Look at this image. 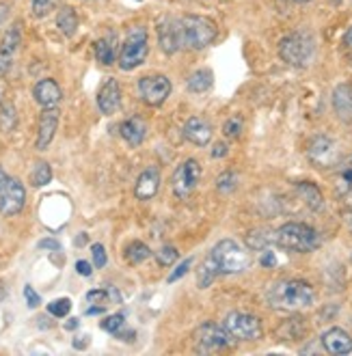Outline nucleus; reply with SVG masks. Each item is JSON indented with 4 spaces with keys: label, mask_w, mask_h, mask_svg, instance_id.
<instances>
[{
    "label": "nucleus",
    "mask_w": 352,
    "mask_h": 356,
    "mask_svg": "<svg viewBox=\"0 0 352 356\" xmlns=\"http://www.w3.org/2000/svg\"><path fill=\"white\" fill-rule=\"evenodd\" d=\"M70 311H72V300L70 298H58V300H52L48 305V313L54 318H65Z\"/></svg>",
    "instance_id": "32"
},
{
    "label": "nucleus",
    "mask_w": 352,
    "mask_h": 356,
    "mask_svg": "<svg viewBox=\"0 0 352 356\" xmlns=\"http://www.w3.org/2000/svg\"><path fill=\"white\" fill-rule=\"evenodd\" d=\"M121 104V89L115 78H106L97 91V108L104 115H113Z\"/></svg>",
    "instance_id": "17"
},
{
    "label": "nucleus",
    "mask_w": 352,
    "mask_h": 356,
    "mask_svg": "<svg viewBox=\"0 0 352 356\" xmlns=\"http://www.w3.org/2000/svg\"><path fill=\"white\" fill-rule=\"evenodd\" d=\"M26 203V191L15 177H9L0 169V214L3 216H15L22 212Z\"/></svg>",
    "instance_id": "8"
},
{
    "label": "nucleus",
    "mask_w": 352,
    "mask_h": 356,
    "mask_svg": "<svg viewBox=\"0 0 352 356\" xmlns=\"http://www.w3.org/2000/svg\"><path fill=\"white\" fill-rule=\"evenodd\" d=\"M33 97L41 108H56L58 102L63 99V91H61V87L52 78H44L35 85Z\"/></svg>",
    "instance_id": "15"
},
{
    "label": "nucleus",
    "mask_w": 352,
    "mask_h": 356,
    "mask_svg": "<svg viewBox=\"0 0 352 356\" xmlns=\"http://www.w3.org/2000/svg\"><path fill=\"white\" fill-rule=\"evenodd\" d=\"M225 328L232 332L234 339L240 341H259L262 339V322L259 318L251 316V313H242V311H234L225 318Z\"/></svg>",
    "instance_id": "10"
},
{
    "label": "nucleus",
    "mask_w": 352,
    "mask_h": 356,
    "mask_svg": "<svg viewBox=\"0 0 352 356\" xmlns=\"http://www.w3.org/2000/svg\"><path fill=\"white\" fill-rule=\"evenodd\" d=\"M335 191L339 197H348L352 193V158L337 164L335 173Z\"/></svg>",
    "instance_id": "25"
},
{
    "label": "nucleus",
    "mask_w": 352,
    "mask_h": 356,
    "mask_svg": "<svg viewBox=\"0 0 352 356\" xmlns=\"http://www.w3.org/2000/svg\"><path fill=\"white\" fill-rule=\"evenodd\" d=\"M177 24H179L182 46L191 50L208 48L218 35V26L210 17H203V15H184L182 19H177Z\"/></svg>",
    "instance_id": "4"
},
{
    "label": "nucleus",
    "mask_w": 352,
    "mask_h": 356,
    "mask_svg": "<svg viewBox=\"0 0 352 356\" xmlns=\"http://www.w3.org/2000/svg\"><path fill=\"white\" fill-rule=\"evenodd\" d=\"M242 119L240 117H232L230 121L225 123V128H223V132H225V136H230V138H238L240 134H242Z\"/></svg>",
    "instance_id": "33"
},
{
    "label": "nucleus",
    "mask_w": 352,
    "mask_h": 356,
    "mask_svg": "<svg viewBox=\"0 0 352 356\" xmlns=\"http://www.w3.org/2000/svg\"><path fill=\"white\" fill-rule=\"evenodd\" d=\"M56 128H58V111L56 108H44V113H41V117H39V132H37V140H35V147L39 152H44L52 143Z\"/></svg>",
    "instance_id": "16"
},
{
    "label": "nucleus",
    "mask_w": 352,
    "mask_h": 356,
    "mask_svg": "<svg viewBox=\"0 0 352 356\" xmlns=\"http://www.w3.org/2000/svg\"><path fill=\"white\" fill-rule=\"evenodd\" d=\"M184 138L197 145V147H205L212 138V125L201 117H191L184 123Z\"/></svg>",
    "instance_id": "19"
},
{
    "label": "nucleus",
    "mask_w": 352,
    "mask_h": 356,
    "mask_svg": "<svg viewBox=\"0 0 352 356\" xmlns=\"http://www.w3.org/2000/svg\"><path fill=\"white\" fill-rule=\"evenodd\" d=\"M126 257H128V261L130 264H141V261H145V259H150L152 257V250H150V246L147 244H143V242H132L128 248H126Z\"/></svg>",
    "instance_id": "28"
},
{
    "label": "nucleus",
    "mask_w": 352,
    "mask_h": 356,
    "mask_svg": "<svg viewBox=\"0 0 352 356\" xmlns=\"http://www.w3.org/2000/svg\"><path fill=\"white\" fill-rule=\"evenodd\" d=\"M214 82V74L210 70H197L191 78H189V89L193 93H203L212 87Z\"/></svg>",
    "instance_id": "27"
},
{
    "label": "nucleus",
    "mask_w": 352,
    "mask_h": 356,
    "mask_svg": "<svg viewBox=\"0 0 352 356\" xmlns=\"http://www.w3.org/2000/svg\"><path fill=\"white\" fill-rule=\"evenodd\" d=\"M56 26L65 37H72L78 31V15L72 7H63L56 15Z\"/></svg>",
    "instance_id": "26"
},
{
    "label": "nucleus",
    "mask_w": 352,
    "mask_h": 356,
    "mask_svg": "<svg viewBox=\"0 0 352 356\" xmlns=\"http://www.w3.org/2000/svg\"><path fill=\"white\" fill-rule=\"evenodd\" d=\"M117 56V35H104L102 39L95 41V58L102 65H113Z\"/></svg>",
    "instance_id": "23"
},
{
    "label": "nucleus",
    "mask_w": 352,
    "mask_h": 356,
    "mask_svg": "<svg viewBox=\"0 0 352 356\" xmlns=\"http://www.w3.org/2000/svg\"><path fill=\"white\" fill-rule=\"evenodd\" d=\"M314 54H316V39L307 31L289 33L279 44V56L292 67H307L314 60Z\"/></svg>",
    "instance_id": "5"
},
{
    "label": "nucleus",
    "mask_w": 352,
    "mask_h": 356,
    "mask_svg": "<svg viewBox=\"0 0 352 356\" xmlns=\"http://www.w3.org/2000/svg\"><path fill=\"white\" fill-rule=\"evenodd\" d=\"M147 52H150L147 31L143 26L130 29L126 41H123V46H121V52H119V67L123 72H132V70L141 67L145 58H147Z\"/></svg>",
    "instance_id": "6"
},
{
    "label": "nucleus",
    "mask_w": 352,
    "mask_h": 356,
    "mask_svg": "<svg viewBox=\"0 0 352 356\" xmlns=\"http://www.w3.org/2000/svg\"><path fill=\"white\" fill-rule=\"evenodd\" d=\"M141 99L150 106H160L171 95V80L167 76H145L138 80Z\"/></svg>",
    "instance_id": "12"
},
{
    "label": "nucleus",
    "mask_w": 352,
    "mask_h": 356,
    "mask_svg": "<svg viewBox=\"0 0 352 356\" xmlns=\"http://www.w3.org/2000/svg\"><path fill=\"white\" fill-rule=\"evenodd\" d=\"M19 24H13L11 29H7L3 41H0V76H5L13 60H15V54H17V48H19Z\"/></svg>",
    "instance_id": "14"
},
{
    "label": "nucleus",
    "mask_w": 352,
    "mask_h": 356,
    "mask_svg": "<svg viewBox=\"0 0 352 356\" xmlns=\"http://www.w3.org/2000/svg\"><path fill=\"white\" fill-rule=\"evenodd\" d=\"M294 3H309V0H294Z\"/></svg>",
    "instance_id": "46"
},
{
    "label": "nucleus",
    "mask_w": 352,
    "mask_h": 356,
    "mask_svg": "<svg viewBox=\"0 0 352 356\" xmlns=\"http://www.w3.org/2000/svg\"><path fill=\"white\" fill-rule=\"evenodd\" d=\"M160 188V171L156 166H150V169H145L138 179H136V186H134V197L138 201H150L152 197H156Z\"/></svg>",
    "instance_id": "20"
},
{
    "label": "nucleus",
    "mask_w": 352,
    "mask_h": 356,
    "mask_svg": "<svg viewBox=\"0 0 352 356\" xmlns=\"http://www.w3.org/2000/svg\"><path fill=\"white\" fill-rule=\"evenodd\" d=\"M350 229H352V220H350Z\"/></svg>",
    "instance_id": "47"
},
{
    "label": "nucleus",
    "mask_w": 352,
    "mask_h": 356,
    "mask_svg": "<svg viewBox=\"0 0 352 356\" xmlns=\"http://www.w3.org/2000/svg\"><path fill=\"white\" fill-rule=\"evenodd\" d=\"M296 193L298 197L305 201L307 207H312L314 212H318V209L324 207V199H322V193H320V188L312 181H298L296 184Z\"/></svg>",
    "instance_id": "24"
},
{
    "label": "nucleus",
    "mask_w": 352,
    "mask_h": 356,
    "mask_svg": "<svg viewBox=\"0 0 352 356\" xmlns=\"http://www.w3.org/2000/svg\"><path fill=\"white\" fill-rule=\"evenodd\" d=\"M191 264H193V259H186V261H182L173 272H171V275H169V283H173V281H177V279H182L184 275H186V272H189L191 270Z\"/></svg>",
    "instance_id": "38"
},
{
    "label": "nucleus",
    "mask_w": 352,
    "mask_h": 356,
    "mask_svg": "<svg viewBox=\"0 0 352 356\" xmlns=\"http://www.w3.org/2000/svg\"><path fill=\"white\" fill-rule=\"evenodd\" d=\"M248 266H251V255H248L238 242L221 240L201 264L199 275H197V285L205 289L221 275H238V272L248 270Z\"/></svg>",
    "instance_id": "1"
},
{
    "label": "nucleus",
    "mask_w": 352,
    "mask_h": 356,
    "mask_svg": "<svg viewBox=\"0 0 352 356\" xmlns=\"http://www.w3.org/2000/svg\"><path fill=\"white\" fill-rule=\"evenodd\" d=\"M65 328H70V330H72V328H78V320H70V322L65 324Z\"/></svg>",
    "instance_id": "45"
},
{
    "label": "nucleus",
    "mask_w": 352,
    "mask_h": 356,
    "mask_svg": "<svg viewBox=\"0 0 352 356\" xmlns=\"http://www.w3.org/2000/svg\"><path fill=\"white\" fill-rule=\"evenodd\" d=\"M15 121V111H13V106H9V104H7V106L3 108V121H0V123H3V130H11L13 128V123Z\"/></svg>",
    "instance_id": "37"
},
{
    "label": "nucleus",
    "mask_w": 352,
    "mask_h": 356,
    "mask_svg": "<svg viewBox=\"0 0 352 356\" xmlns=\"http://www.w3.org/2000/svg\"><path fill=\"white\" fill-rule=\"evenodd\" d=\"M346 44L352 48V26H350V29H348V33H346Z\"/></svg>",
    "instance_id": "44"
},
{
    "label": "nucleus",
    "mask_w": 352,
    "mask_h": 356,
    "mask_svg": "<svg viewBox=\"0 0 352 356\" xmlns=\"http://www.w3.org/2000/svg\"><path fill=\"white\" fill-rule=\"evenodd\" d=\"M76 272H78L80 277H91L93 266L89 261H85V259H80V261H76Z\"/></svg>",
    "instance_id": "41"
},
{
    "label": "nucleus",
    "mask_w": 352,
    "mask_h": 356,
    "mask_svg": "<svg viewBox=\"0 0 352 356\" xmlns=\"http://www.w3.org/2000/svg\"><path fill=\"white\" fill-rule=\"evenodd\" d=\"M91 253H93V266L95 268H104L106 266V250L102 244H93L91 246Z\"/></svg>",
    "instance_id": "36"
},
{
    "label": "nucleus",
    "mask_w": 352,
    "mask_h": 356,
    "mask_svg": "<svg viewBox=\"0 0 352 356\" xmlns=\"http://www.w3.org/2000/svg\"><path fill=\"white\" fill-rule=\"evenodd\" d=\"M275 242L281 248L294 250V253H312V250L320 248L322 238L314 227L305 222H287L275 232Z\"/></svg>",
    "instance_id": "3"
},
{
    "label": "nucleus",
    "mask_w": 352,
    "mask_h": 356,
    "mask_svg": "<svg viewBox=\"0 0 352 356\" xmlns=\"http://www.w3.org/2000/svg\"><path fill=\"white\" fill-rule=\"evenodd\" d=\"M199 179H201V166L195 158H189V160H184L175 173H173V193L177 199H186V197H191L195 193V188L199 186Z\"/></svg>",
    "instance_id": "11"
},
{
    "label": "nucleus",
    "mask_w": 352,
    "mask_h": 356,
    "mask_svg": "<svg viewBox=\"0 0 352 356\" xmlns=\"http://www.w3.org/2000/svg\"><path fill=\"white\" fill-rule=\"evenodd\" d=\"M50 179H52V169H50V164H48V162H37V164H35V169H33V173H31V184H33L35 188H41V186L50 184Z\"/></svg>",
    "instance_id": "29"
},
{
    "label": "nucleus",
    "mask_w": 352,
    "mask_h": 356,
    "mask_svg": "<svg viewBox=\"0 0 352 356\" xmlns=\"http://www.w3.org/2000/svg\"><path fill=\"white\" fill-rule=\"evenodd\" d=\"M225 154H227V145H223V143H221V145H216L214 152H212V156H214V158H223Z\"/></svg>",
    "instance_id": "43"
},
{
    "label": "nucleus",
    "mask_w": 352,
    "mask_h": 356,
    "mask_svg": "<svg viewBox=\"0 0 352 356\" xmlns=\"http://www.w3.org/2000/svg\"><path fill=\"white\" fill-rule=\"evenodd\" d=\"M123 324H126V316H123V313H115V316H109L99 326H102V330H106L111 334H117V332H121Z\"/></svg>",
    "instance_id": "31"
},
{
    "label": "nucleus",
    "mask_w": 352,
    "mask_h": 356,
    "mask_svg": "<svg viewBox=\"0 0 352 356\" xmlns=\"http://www.w3.org/2000/svg\"><path fill=\"white\" fill-rule=\"evenodd\" d=\"M39 248H50V250H61V244L56 240H41Z\"/></svg>",
    "instance_id": "42"
},
{
    "label": "nucleus",
    "mask_w": 352,
    "mask_h": 356,
    "mask_svg": "<svg viewBox=\"0 0 352 356\" xmlns=\"http://www.w3.org/2000/svg\"><path fill=\"white\" fill-rule=\"evenodd\" d=\"M259 264L264 266V268H273V266H277V257H275V253L273 250H262V257H259Z\"/></svg>",
    "instance_id": "40"
},
{
    "label": "nucleus",
    "mask_w": 352,
    "mask_h": 356,
    "mask_svg": "<svg viewBox=\"0 0 352 356\" xmlns=\"http://www.w3.org/2000/svg\"><path fill=\"white\" fill-rule=\"evenodd\" d=\"M333 108L339 119L352 121V87L350 85H339L333 91Z\"/></svg>",
    "instance_id": "22"
},
{
    "label": "nucleus",
    "mask_w": 352,
    "mask_h": 356,
    "mask_svg": "<svg viewBox=\"0 0 352 356\" xmlns=\"http://www.w3.org/2000/svg\"><path fill=\"white\" fill-rule=\"evenodd\" d=\"M322 348L328 352V354H350L352 352V337L344 330V328H328L324 334H322Z\"/></svg>",
    "instance_id": "18"
},
{
    "label": "nucleus",
    "mask_w": 352,
    "mask_h": 356,
    "mask_svg": "<svg viewBox=\"0 0 352 356\" xmlns=\"http://www.w3.org/2000/svg\"><path fill=\"white\" fill-rule=\"evenodd\" d=\"M119 134L128 145L138 147V145L145 140V134H147V123H145L141 117H130L119 125Z\"/></svg>",
    "instance_id": "21"
},
{
    "label": "nucleus",
    "mask_w": 352,
    "mask_h": 356,
    "mask_svg": "<svg viewBox=\"0 0 352 356\" xmlns=\"http://www.w3.org/2000/svg\"><path fill=\"white\" fill-rule=\"evenodd\" d=\"M177 257H179V253H177V248H175V246H162V248H160V253H156V261H158V266H162V268L173 266V264L177 261Z\"/></svg>",
    "instance_id": "30"
},
{
    "label": "nucleus",
    "mask_w": 352,
    "mask_h": 356,
    "mask_svg": "<svg viewBox=\"0 0 352 356\" xmlns=\"http://www.w3.org/2000/svg\"><path fill=\"white\" fill-rule=\"evenodd\" d=\"M24 298H26V305H29L31 309H35V307H39V305H41L39 294H37V291H35L31 285H26V287H24Z\"/></svg>",
    "instance_id": "39"
},
{
    "label": "nucleus",
    "mask_w": 352,
    "mask_h": 356,
    "mask_svg": "<svg viewBox=\"0 0 352 356\" xmlns=\"http://www.w3.org/2000/svg\"><path fill=\"white\" fill-rule=\"evenodd\" d=\"M193 341H195V350L201 354H210L216 350H227L234 346V337L232 332L227 330L225 326H218L214 322L203 324L195 330L193 334Z\"/></svg>",
    "instance_id": "7"
},
{
    "label": "nucleus",
    "mask_w": 352,
    "mask_h": 356,
    "mask_svg": "<svg viewBox=\"0 0 352 356\" xmlns=\"http://www.w3.org/2000/svg\"><path fill=\"white\" fill-rule=\"evenodd\" d=\"M156 33H158V44H160V48H162L164 54H175L182 48L177 19L167 17V15L160 17L158 19V26H156Z\"/></svg>",
    "instance_id": "13"
},
{
    "label": "nucleus",
    "mask_w": 352,
    "mask_h": 356,
    "mask_svg": "<svg viewBox=\"0 0 352 356\" xmlns=\"http://www.w3.org/2000/svg\"><path fill=\"white\" fill-rule=\"evenodd\" d=\"M31 5H33V13L37 17H44L52 9V0H31Z\"/></svg>",
    "instance_id": "35"
},
{
    "label": "nucleus",
    "mask_w": 352,
    "mask_h": 356,
    "mask_svg": "<svg viewBox=\"0 0 352 356\" xmlns=\"http://www.w3.org/2000/svg\"><path fill=\"white\" fill-rule=\"evenodd\" d=\"M307 156L314 166H318V169H333V166H337L342 160L337 140L326 136V134H318L312 143H309Z\"/></svg>",
    "instance_id": "9"
},
{
    "label": "nucleus",
    "mask_w": 352,
    "mask_h": 356,
    "mask_svg": "<svg viewBox=\"0 0 352 356\" xmlns=\"http://www.w3.org/2000/svg\"><path fill=\"white\" fill-rule=\"evenodd\" d=\"M268 305L279 311H301V309H309L316 302V291L314 287L298 281V279H287V281H279L275 283L271 289H268Z\"/></svg>",
    "instance_id": "2"
},
{
    "label": "nucleus",
    "mask_w": 352,
    "mask_h": 356,
    "mask_svg": "<svg viewBox=\"0 0 352 356\" xmlns=\"http://www.w3.org/2000/svg\"><path fill=\"white\" fill-rule=\"evenodd\" d=\"M216 188H218L221 193H230V191H234V188H236V175L230 173V171L223 173V175L216 179Z\"/></svg>",
    "instance_id": "34"
}]
</instances>
